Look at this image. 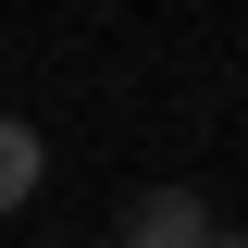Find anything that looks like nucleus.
<instances>
[{
	"instance_id": "1",
	"label": "nucleus",
	"mask_w": 248,
	"mask_h": 248,
	"mask_svg": "<svg viewBox=\"0 0 248 248\" xmlns=\"http://www.w3.org/2000/svg\"><path fill=\"white\" fill-rule=\"evenodd\" d=\"M211 199L199 186H149V199H124V248H211Z\"/></svg>"
},
{
	"instance_id": "2",
	"label": "nucleus",
	"mask_w": 248,
	"mask_h": 248,
	"mask_svg": "<svg viewBox=\"0 0 248 248\" xmlns=\"http://www.w3.org/2000/svg\"><path fill=\"white\" fill-rule=\"evenodd\" d=\"M37 174H50V149H37V124H0V211H25Z\"/></svg>"
},
{
	"instance_id": "3",
	"label": "nucleus",
	"mask_w": 248,
	"mask_h": 248,
	"mask_svg": "<svg viewBox=\"0 0 248 248\" xmlns=\"http://www.w3.org/2000/svg\"><path fill=\"white\" fill-rule=\"evenodd\" d=\"M211 248H248V236H211Z\"/></svg>"
}]
</instances>
